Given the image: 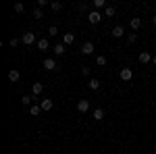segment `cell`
<instances>
[{
	"instance_id": "3",
	"label": "cell",
	"mask_w": 156,
	"mask_h": 154,
	"mask_svg": "<svg viewBox=\"0 0 156 154\" xmlns=\"http://www.w3.org/2000/svg\"><path fill=\"white\" fill-rule=\"evenodd\" d=\"M87 21H90L92 25H96V23H100V21H102V15H100L98 11H92L90 15H87Z\"/></svg>"
},
{
	"instance_id": "15",
	"label": "cell",
	"mask_w": 156,
	"mask_h": 154,
	"mask_svg": "<svg viewBox=\"0 0 156 154\" xmlns=\"http://www.w3.org/2000/svg\"><path fill=\"white\" fill-rule=\"evenodd\" d=\"M36 100V96H23L21 98V104H25V106H31V102Z\"/></svg>"
},
{
	"instance_id": "9",
	"label": "cell",
	"mask_w": 156,
	"mask_h": 154,
	"mask_svg": "<svg viewBox=\"0 0 156 154\" xmlns=\"http://www.w3.org/2000/svg\"><path fill=\"white\" fill-rule=\"evenodd\" d=\"M31 92H34V96H40L44 92V83H31Z\"/></svg>"
},
{
	"instance_id": "28",
	"label": "cell",
	"mask_w": 156,
	"mask_h": 154,
	"mask_svg": "<svg viewBox=\"0 0 156 154\" xmlns=\"http://www.w3.org/2000/svg\"><path fill=\"white\" fill-rule=\"evenodd\" d=\"M19 42H21L19 38H12V40H11V42H9V44H11V48H15V46H19Z\"/></svg>"
},
{
	"instance_id": "10",
	"label": "cell",
	"mask_w": 156,
	"mask_h": 154,
	"mask_svg": "<svg viewBox=\"0 0 156 154\" xmlns=\"http://www.w3.org/2000/svg\"><path fill=\"white\" fill-rule=\"evenodd\" d=\"M73 42H75V34L69 31V34H65V36H62V44H65V46H69V44H73Z\"/></svg>"
},
{
	"instance_id": "20",
	"label": "cell",
	"mask_w": 156,
	"mask_h": 154,
	"mask_svg": "<svg viewBox=\"0 0 156 154\" xmlns=\"http://www.w3.org/2000/svg\"><path fill=\"white\" fill-rule=\"evenodd\" d=\"M40 110H42V106H29V115H31V117H37Z\"/></svg>"
},
{
	"instance_id": "23",
	"label": "cell",
	"mask_w": 156,
	"mask_h": 154,
	"mask_svg": "<svg viewBox=\"0 0 156 154\" xmlns=\"http://www.w3.org/2000/svg\"><path fill=\"white\" fill-rule=\"evenodd\" d=\"M96 65L104 67V65H106V56H96Z\"/></svg>"
},
{
	"instance_id": "2",
	"label": "cell",
	"mask_w": 156,
	"mask_h": 154,
	"mask_svg": "<svg viewBox=\"0 0 156 154\" xmlns=\"http://www.w3.org/2000/svg\"><path fill=\"white\" fill-rule=\"evenodd\" d=\"M119 75H121V79H123V81H131V79H133V71L129 69V67H123Z\"/></svg>"
},
{
	"instance_id": "30",
	"label": "cell",
	"mask_w": 156,
	"mask_h": 154,
	"mask_svg": "<svg viewBox=\"0 0 156 154\" xmlns=\"http://www.w3.org/2000/svg\"><path fill=\"white\" fill-rule=\"evenodd\" d=\"M152 63H154V65H156V54H154V56H152Z\"/></svg>"
},
{
	"instance_id": "24",
	"label": "cell",
	"mask_w": 156,
	"mask_h": 154,
	"mask_svg": "<svg viewBox=\"0 0 156 154\" xmlns=\"http://www.w3.org/2000/svg\"><path fill=\"white\" fill-rule=\"evenodd\" d=\"M48 34H50V36H58V27H56V25H50Z\"/></svg>"
},
{
	"instance_id": "4",
	"label": "cell",
	"mask_w": 156,
	"mask_h": 154,
	"mask_svg": "<svg viewBox=\"0 0 156 154\" xmlns=\"http://www.w3.org/2000/svg\"><path fill=\"white\" fill-rule=\"evenodd\" d=\"M94 50H96V46H94L92 42H85L83 46H81V52H83L85 56H90V54H94Z\"/></svg>"
},
{
	"instance_id": "6",
	"label": "cell",
	"mask_w": 156,
	"mask_h": 154,
	"mask_svg": "<svg viewBox=\"0 0 156 154\" xmlns=\"http://www.w3.org/2000/svg\"><path fill=\"white\" fill-rule=\"evenodd\" d=\"M40 106H42V110H52V108H54V102H52L50 98H44V100L40 102Z\"/></svg>"
},
{
	"instance_id": "26",
	"label": "cell",
	"mask_w": 156,
	"mask_h": 154,
	"mask_svg": "<svg viewBox=\"0 0 156 154\" xmlns=\"http://www.w3.org/2000/svg\"><path fill=\"white\" fill-rule=\"evenodd\" d=\"M12 9H15V13H23V11H25V6L21 4V2H17V4H15Z\"/></svg>"
},
{
	"instance_id": "11",
	"label": "cell",
	"mask_w": 156,
	"mask_h": 154,
	"mask_svg": "<svg viewBox=\"0 0 156 154\" xmlns=\"http://www.w3.org/2000/svg\"><path fill=\"white\" fill-rule=\"evenodd\" d=\"M150 60H152V54H150V52H148V50H146V52H142V54H140V63H144V65H148V63H150Z\"/></svg>"
},
{
	"instance_id": "25",
	"label": "cell",
	"mask_w": 156,
	"mask_h": 154,
	"mask_svg": "<svg viewBox=\"0 0 156 154\" xmlns=\"http://www.w3.org/2000/svg\"><path fill=\"white\" fill-rule=\"evenodd\" d=\"M42 17H44V11L42 9H36L34 11V19H42Z\"/></svg>"
},
{
	"instance_id": "5",
	"label": "cell",
	"mask_w": 156,
	"mask_h": 154,
	"mask_svg": "<svg viewBox=\"0 0 156 154\" xmlns=\"http://www.w3.org/2000/svg\"><path fill=\"white\" fill-rule=\"evenodd\" d=\"M44 69H46V71H54V69H56V60L54 59H44Z\"/></svg>"
},
{
	"instance_id": "31",
	"label": "cell",
	"mask_w": 156,
	"mask_h": 154,
	"mask_svg": "<svg viewBox=\"0 0 156 154\" xmlns=\"http://www.w3.org/2000/svg\"><path fill=\"white\" fill-rule=\"evenodd\" d=\"M152 23H154V25H156V17H152Z\"/></svg>"
},
{
	"instance_id": "14",
	"label": "cell",
	"mask_w": 156,
	"mask_h": 154,
	"mask_svg": "<svg viewBox=\"0 0 156 154\" xmlns=\"http://www.w3.org/2000/svg\"><path fill=\"white\" fill-rule=\"evenodd\" d=\"M129 25H131V29H140V25H142V19H140V17H133L131 21H129Z\"/></svg>"
},
{
	"instance_id": "19",
	"label": "cell",
	"mask_w": 156,
	"mask_h": 154,
	"mask_svg": "<svg viewBox=\"0 0 156 154\" xmlns=\"http://www.w3.org/2000/svg\"><path fill=\"white\" fill-rule=\"evenodd\" d=\"M94 6H96V11H98V9H106L108 4H106V0H94Z\"/></svg>"
},
{
	"instance_id": "8",
	"label": "cell",
	"mask_w": 156,
	"mask_h": 154,
	"mask_svg": "<svg viewBox=\"0 0 156 154\" xmlns=\"http://www.w3.org/2000/svg\"><path fill=\"white\" fill-rule=\"evenodd\" d=\"M36 46H37V50H48V48H50V42L46 40V38H40Z\"/></svg>"
},
{
	"instance_id": "13",
	"label": "cell",
	"mask_w": 156,
	"mask_h": 154,
	"mask_svg": "<svg viewBox=\"0 0 156 154\" xmlns=\"http://www.w3.org/2000/svg\"><path fill=\"white\" fill-rule=\"evenodd\" d=\"M19 77H21V73L17 71V69H12V71H9V79H11L12 83H15V81H19Z\"/></svg>"
},
{
	"instance_id": "27",
	"label": "cell",
	"mask_w": 156,
	"mask_h": 154,
	"mask_svg": "<svg viewBox=\"0 0 156 154\" xmlns=\"http://www.w3.org/2000/svg\"><path fill=\"white\" fill-rule=\"evenodd\" d=\"M135 40H137V36L135 34H129L127 36V44H135Z\"/></svg>"
},
{
	"instance_id": "12",
	"label": "cell",
	"mask_w": 156,
	"mask_h": 154,
	"mask_svg": "<svg viewBox=\"0 0 156 154\" xmlns=\"http://www.w3.org/2000/svg\"><path fill=\"white\" fill-rule=\"evenodd\" d=\"M125 36V29L121 27V25H117L115 29H112V38H123Z\"/></svg>"
},
{
	"instance_id": "18",
	"label": "cell",
	"mask_w": 156,
	"mask_h": 154,
	"mask_svg": "<svg viewBox=\"0 0 156 154\" xmlns=\"http://www.w3.org/2000/svg\"><path fill=\"white\" fill-rule=\"evenodd\" d=\"M94 119H96V121H102V119H104V110H102V108H96V110H94Z\"/></svg>"
},
{
	"instance_id": "16",
	"label": "cell",
	"mask_w": 156,
	"mask_h": 154,
	"mask_svg": "<svg viewBox=\"0 0 156 154\" xmlns=\"http://www.w3.org/2000/svg\"><path fill=\"white\" fill-rule=\"evenodd\" d=\"M54 54H56V56H62V54H65V44H56V46H54Z\"/></svg>"
},
{
	"instance_id": "1",
	"label": "cell",
	"mask_w": 156,
	"mask_h": 154,
	"mask_svg": "<svg viewBox=\"0 0 156 154\" xmlns=\"http://www.w3.org/2000/svg\"><path fill=\"white\" fill-rule=\"evenodd\" d=\"M21 42H23V44H27V46H31V44H37L36 34H34V31H25L23 36H21Z\"/></svg>"
},
{
	"instance_id": "21",
	"label": "cell",
	"mask_w": 156,
	"mask_h": 154,
	"mask_svg": "<svg viewBox=\"0 0 156 154\" xmlns=\"http://www.w3.org/2000/svg\"><path fill=\"white\" fill-rule=\"evenodd\" d=\"M50 9H52L54 13H58L60 9H62V2H50Z\"/></svg>"
},
{
	"instance_id": "7",
	"label": "cell",
	"mask_w": 156,
	"mask_h": 154,
	"mask_svg": "<svg viewBox=\"0 0 156 154\" xmlns=\"http://www.w3.org/2000/svg\"><path fill=\"white\" fill-rule=\"evenodd\" d=\"M77 110L79 113H87L90 110V100H79L77 102Z\"/></svg>"
},
{
	"instance_id": "22",
	"label": "cell",
	"mask_w": 156,
	"mask_h": 154,
	"mask_svg": "<svg viewBox=\"0 0 156 154\" xmlns=\"http://www.w3.org/2000/svg\"><path fill=\"white\" fill-rule=\"evenodd\" d=\"M104 15H106V17H115V6H106V9H104Z\"/></svg>"
},
{
	"instance_id": "29",
	"label": "cell",
	"mask_w": 156,
	"mask_h": 154,
	"mask_svg": "<svg viewBox=\"0 0 156 154\" xmlns=\"http://www.w3.org/2000/svg\"><path fill=\"white\" fill-rule=\"evenodd\" d=\"M48 4V0H37V9H44Z\"/></svg>"
},
{
	"instance_id": "17",
	"label": "cell",
	"mask_w": 156,
	"mask_h": 154,
	"mask_svg": "<svg viewBox=\"0 0 156 154\" xmlns=\"http://www.w3.org/2000/svg\"><path fill=\"white\" fill-rule=\"evenodd\" d=\"M87 88H90V90H94V92H96L98 88H100V81H98V79H90V81H87Z\"/></svg>"
}]
</instances>
